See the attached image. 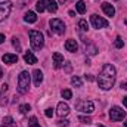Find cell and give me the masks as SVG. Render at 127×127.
<instances>
[{"label": "cell", "mask_w": 127, "mask_h": 127, "mask_svg": "<svg viewBox=\"0 0 127 127\" xmlns=\"http://www.w3.org/2000/svg\"><path fill=\"white\" fill-rule=\"evenodd\" d=\"M115 77H117V71L111 64H105L102 66V71L97 77V86L102 90H109L112 89L114 83H115Z\"/></svg>", "instance_id": "6da1fadb"}, {"label": "cell", "mask_w": 127, "mask_h": 127, "mask_svg": "<svg viewBox=\"0 0 127 127\" xmlns=\"http://www.w3.org/2000/svg\"><path fill=\"white\" fill-rule=\"evenodd\" d=\"M30 34V43H31V47L34 50H40L43 46H44V37L40 31H35V30H31L28 32Z\"/></svg>", "instance_id": "7a4b0ae2"}, {"label": "cell", "mask_w": 127, "mask_h": 127, "mask_svg": "<svg viewBox=\"0 0 127 127\" xmlns=\"http://www.w3.org/2000/svg\"><path fill=\"white\" fill-rule=\"evenodd\" d=\"M30 74L28 71H22L18 77V92L19 93H27L28 92V87H30Z\"/></svg>", "instance_id": "3957f363"}, {"label": "cell", "mask_w": 127, "mask_h": 127, "mask_svg": "<svg viewBox=\"0 0 127 127\" xmlns=\"http://www.w3.org/2000/svg\"><path fill=\"white\" fill-rule=\"evenodd\" d=\"M109 118L112 121H121L126 118V111H123V108L120 106H112L109 109Z\"/></svg>", "instance_id": "277c9868"}, {"label": "cell", "mask_w": 127, "mask_h": 127, "mask_svg": "<svg viewBox=\"0 0 127 127\" xmlns=\"http://www.w3.org/2000/svg\"><path fill=\"white\" fill-rule=\"evenodd\" d=\"M49 24H50V28H52V31L55 32V34L62 35L64 32H65V24H64V21H61V19L53 18V19H50Z\"/></svg>", "instance_id": "5b68a950"}, {"label": "cell", "mask_w": 127, "mask_h": 127, "mask_svg": "<svg viewBox=\"0 0 127 127\" xmlns=\"http://www.w3.org/2000/svg\"><path fill=\"white\" fill-rule=\"evenodd\" d=\"M75 108H77L78 111L86 112V114H92V112L95 111V105H93L92 100H80V102L75 105Z\"/></svg>", "instance_id": "8992f818"}, {"label": "cell", "mask_w": 127, "mask_h": 127, "mask_svg": "<svg viewBox=\"0 0 127 127\" xmlns=\"http://www.w3.org/2000/svg\"><path fill=\"white\" fill-rule=\"evenodd\" d=\"M10 10H12V1H9V0L0 1V22L4 21V19L9 16Z\"/></svg>", "instance_id": "52a82bcc"}, {"label": "cell", "mask_w": 127, "mask_h": 127, "mask_svg": "<svg viewBox=\"0 0 127 127\" xmlns=\"http://www.w3.org/2000/svg\"><path fill=\"white\" fill-rule=\"evenodd\" d=\"M90 22H92L93 28H97V30L108 27V21L103 19L102 16H97V15H92V16H90Z\"/></svg>", "instance_id": "ba28073f"}, {"label": "cell", "mask_w": 127, "mask_h": 127, "mask_svg": "<svg viewBox=\"0 0 127 127\" xmlns=\"http://www.w3.org/2000/svg\"><path fill=\"white\" fill-rule=\"evenodd\" d=\"M56 109H58V115H61V117H65V115L69 114V106H68V103H65V102H59Z\"/></svg>", "instance_id": "9c48e42d"}, {"label": "cell", "mask_w": 127, "mask_h": 127, "mask_svg": "<svg viewBox=\"0 0 127 127\" xmlns=\"http://www.w3.org/2000/svg\"><path fill=\"white\" fill-rule=\"evenodd\" d=\"M52 58H53V66H55L56 69L61 68V66L64 65V55H61L59 52H55Z\"/></svg>", "instance_id": "30bf717a"}, {"label": "cell", "mask_w": 127, "mask_h": 127, "mask_svg": "<svg viewBox=\"0 0 127 127\" xmlns=\"http://www.w3.org/2000/svg\"><path fill=\"white\" fill-rule=\"evenodd\" d=\"M32 80H34V86H40L41 81H43V72L40 69H34L32 71Z\"/></svg>", "instance_id": "8fae6325"}, {"label": "cell", "mask_w": 127, "mask_h": 127, "mask_svg": "<svg viewBox=\"0 0 127 127\" xmlns=\"http://www.w3.org/2000/svg\"><path fill=\"white\" fill-rule=\"evenodd\" d=\"M102 10L105 12V15L106 16H114L115 15V9H114V6L112 4H109V3H102Z\"/></svg>", "instance_id": "7c38bea8"}, {"label": "cell", "mask_w": 127, "mask_h": 127, "mask_svg": "<svg viewBox=\"0 0 127 127\" xmlns=\"http://www.w3.org/2000/svg\"><path fill=\"white\" fill-rule=\"evenodd\" d=\"M65 49H66L68 52H77L78 44H77V41H75L74 38H69V40L65 41Z\"/></svg>", "instance_id": "4fadbf2b"}, {"label": "cell", "mask_w": 127, "mask_h": 127, "mask_svg": "<svg viewBox=\"0 0 127 127\" xmlns=\"http://www.w3.org/2000/svg\"><path fill=\"white\" fill-rule=\"evenodd\" d=\"M3 62L4 64H15V62H18V55H15V53H4L3 55Z\"/></svg>", "instance_id": "5bb4252c"}, {"label": "cell", "mask_w": 127, "mask_h": 127, "mask_svg": "<svg viewBox=\"0 0 127 127\" xmlns=\"http://www.w3.org/2000/svg\"><path fill=\"white\" fill-rule=\"evenodd\" d=\"M46 9L50 12V13H55L58 10V3L56 0H46Z\"/></svg>", "instance_id": "9a60e30c"}, {"label": "cell", "mask_w": 127, "mask_h": 127, "mask_svg": "<svg viewBox=\"0 0 127 127\" xmlns=\"http://www.w3.org/2000/svg\"><path fill=\"white\" fill-rule=\"evenodd\" d=\"M24 21L25 22H28V24H34L35 21H37V15L31 12V10H28L27 13H25V16H24Z\"/></svg>", "instance_id": "2e32d148"}, {"label": "cell", "mask_w": 127, "mask_h": 127, "mask_svg": "<svg viewBox=\"0 0 127 127\" xmlns=\"http://www.w3.org/2000/svg\"><path fill=\"white\" fill-rule=\"evenodd\" d=\"M24 61L27 64H30V65H32V64H37V58L32 55V52H25V55H24Z\"/></svg>", "instance_id": "e0dca14e"}, {"label": "cell", "mask_w": 127, "mask_h": 127, "mask_svg": "<svg viewBox=\"0 0 127 127\" xmlns=\"http://www.w3.org/2000/svg\"><path fill=\"white\" fill-rule=\"evenodd\" d=\"M75 9H77V12H78V13H81V15H83V13L86 12V3H84L83 0H78V1L75 3Z\"/></svg>", "instance_id": "ac0fdd59"}, {"label": "cell", "mask_w": 127, "mask_h": 127, "mask_svg": "<svg viewBox=\"0 0 127 127\" xmlns=\"http://www.w3.org/2000/svg\"><path fill=\"white\" fill-rule=\"evenodd\" d=\"M35 9H37V12H44V9H46V0H38L35 3Z\"/></svg>", "instance_id": "d6986e66"}, {"label": "cell", "mask_w": 127, "mask_h": 127, "mask_svg": "<svg viewBox=\"0 0 127 127\" xmlns=\"http://www.w3.org/2000/svg\"><path fill=\"white\" fill-rule=\"evenodd\" d=\"M71 83H72V86H77V87H81V86H83L81 78H80V77H77V75H74V77L71 78Z\"/></svg>", "instance_id": "ffe728a7"}, {"label": "cell", "mask_w": 127, "mask_h": 127, "mask_svg": "<svg viewBox=\"0 0 127 127\" xmlns=\"http://www.w3.org/2000/svg\"><path fill=\"white\" fill-rule=\"evenodd\" d=\"M78 27H80L81 31H87V30H89V25H87V21H86V19H80Z\"/></svg>", "instance_id": "44dd1931"}, {"label": "cell", "mask_w": 127, "mask_h": 127, "mask_svg": "<svg viewBox=\"0 0 127 127\" xmlns=\"http://www.w3.org/2000/svg\"><path fill=\"white\" fill-rule=\"evenodd\" d=\"M30 109H31V106H30L28 103H22V105H19V112H21V114H27Z\"/></svg>", "instance_id": "7402d4cb"}, {"label": "cell", "mask_w": 127, "mask_h": 127, "mask_svg": "<svg viewBox=\"0 0 127 127\" xmlns=\"http://www.w3.org/2000/svg\"><path fill=\"white\" fill-rule=\"evenodd\" d=\"M28 127H41V126H40V123L37 121V118H35V117H31V118H30V121H28Z\"/></svg>", "instance_id": "603a6c76"}, {"label": "cell", "mask_w": 127, "mask_h": 127, "mask_svg": "<svg viewBox=\"0 0 127 127\" xmlns=\"http://www.w3.org/2000/svg\"><path fill=\"white\" fill-rule=\"evenodd\" d=\"M61 95H62L64 99H71V97H72V92H71L69 89H65V90L61 92Z\"/></svg>", "instance_id": "cb8c5ba5"}, {"label": "cell", "mask_w": 127, "mask_h": 127, "mask_svg": "<svg viewBox=\"0 0 127 127\" xmlns=\"http://www.w3.org/2000/svg\"><path fill=\"white\" fill-rule=\"evenodd\" d=\"M114 46H115L117 49H121V47L124 46V41H123V38H121V37H117V38H115V41H114Z\"/></svg>", "instance_id": "d4e9b609"}, {"label": "cell", "mask_w": 127, "mask_h": 127, "mask_svg": "<svg viewBox=\"0 0 127 127\" xmlns=\"http://www.w3.org/2000/svg\"><path fill=\"white\" fill-rule=\"evenodd\" d=\"M12 44H13V47L16 49V52H21V43H19V40H18L16 37L12 38Z\"/></svg>", "instance_id": "484cf974"}, {"label": "cell", "mask_w": 127, "mask_h": 127, "mask_svg": "<svg viewBox=\"0 0 127 127\" xmlns=\"http://www.w3.org/2000/svg\"><path fill=\"white\" fill-rule=\"evenodd\" d=\"M78 120H80L81 123H86V124H90V123H92V118H90V117H84V115H80Z\"/></svg>", "instance_id": "4316f807"}, {"label": "cell", "mask_w": 127, "mask_h": 127, "mask_svg": "<svg viewBox=\"0 0 127 127\" xmlns=\"http://www.w3.org/2000/svg\"><path fill=\"white\" fill-rule=\"evenodd\" d=\"M3 123H4L6 126H15V123H13V118H12V117H4Z\"/></svg>", "instance_id": "83f0119b"}, {"label": "cell", "mask_w": 127, "mask_h": 127, "mask_svg": "<svg viewBox=\"0 0 127 127\" xmlns=\"http://www.w3.org/2000/svg\"><path fill=\"white\" fill-rule=\"evenodd\" d=\"M44 115H46L47 118H50V117H53V109H52V108H47V109L44 111Z\"/></svg>", "instance_id": "f1b7e54d"}, {"label": "cell", "mask_w": 127, "mask_h": 127, "mask_svg": "<svg viewBox=\"0 0 127 127\" xmlns=\"http://www.w3.org/2000/svg\"><path fill=\"white\" fill-rule=\"evenodd\" d=\"M68 123H69L68 120H59V121H58V126L59 127H66L68 126Z\"/></svg>", "instance_id": "f546056e"}, {"label": "cell", "mask_w": 127, "mask_h": 127, "mask_svg": "<svg viewBox=\"0 0 127 127\" xmlns=\"http://www.w3.org/2000/svg\"><path fill=\"white\" fill-rule=\"evenodd\" d=\"M28 1H30V0H19V1H18V6H19V7H24L25 4H28Z\"/></svg>", "instance_id": "4dcf8cb0"}, {"label": "cell", "mask_w": 127, "mask_h": 127, "mask_svg": "<svg viewBox=\"0 0 127 127\" xmlns=\"http://www.w3.org/2000/svg\"><path fill=\"white\" fill-rule=\"evenodd\" d=\"M121 87H123L124 90H127V81H123V83H121Z\"/></svg>", "instance_id": "1f68e13d"}, {"label": "cell", "mask_w": 127, "mask_h": 127, "mask_svg": "<svg viewBox=\"0 0 127 127\" xmlns=\"http://www.w3.org/2000/svg\"><path fill=\"white\" fill-rule=\"evenodd\" d=\"M86 80H89V81H92V80H93V75H90V74H89V75H86Z\"/></svg>", "instance_id": "d6a6232c"}, {"label": "cell", "mask_w": 127, "mask_h": 127, "mask_svg": "<svg viewBox=\"0 0 127 127\" xmlns=\"http://www.w3.org/2000/svg\"><path fill=\"white\" fill-rule=\"evenodd\" d=\"M1 90L6 92V90H7V84H3V86H1Z\"/></svg>", "instance_id": "836d02e7"}, {"label": "cell", "mask_w": 127, "mask_h": 127, "mask_svg": "<svg viewBox=\"0 0 127 127\" xmlns=\"http://www.w3.org/2000/svg\"><path fill=\"white\" fill-rule=\"evenodd\" d=\"M3 41H4V35H3V34H0V44H1Z\"/></svg>", "instance_id": "e575fe53"}, {"label": "cell", "mask_w": 127, "mask_h": 127, "mask_svg": "<svg viewBox=\"0 0 127 127\" xmlns=\"http://www.w3.org/2000/svg\"><path fill=\"white\" fill-rule=\"evenodd\" d=\"M123 103L127 106V96H124V97H123Z\"/></svg>", "instance_id": "d590c367"}, {"label": "cell", "mask_w": 127, "mask_h": 127, "mask_svg": "<svg viewBox=\"0 0 127 127\" xmlns=\"http://www.w3.org/2000/svg\"><path fill=\"white\" fill-rule=\"evenodd\" d=\"M3 75V69H1V66H0V77Z\"/></svg>", "instance_id": "8d00e7d4"}, {"label": "cell", "mask_w": 127, "mask_h": 127, "mask_svg": "<svg viewBox=\"0 0 127 127\" xmlns=\"http://www.w3.org/2000/svg\"><path fill=\"white\" fill-rule=\"evenodd\" d=\"M58 1H59V3H62V4H64V3H65L66 0H58Z\"/></svg>", "instance_id": "74e56055"}, {"label": "cell", "mask_w": 127, "mask_h": 127, "mask_svg": "<svg viewBox=\"0 0 127 127\" xmlns=\"http://www.w3.org/2000/svg\"><path fill=\"white\" fill-rule=\"evenodd\" d=\"M124 127H127V120H126V123H124Z\"/></svg>", "instance_id": "f35d334b"}, {"label": "cell", "mask_w": 127, "mask_h": 127, "mask_svg": "<svg viewBox=\"0 0 127 127\" xmlns=\"http://www.w3.org/2000/svg\"><path fill=\"white\" fill-rule=\"evenodd\" d=\"M1 127H6V124H4V126H1Z\"/></svg>", "instance_id": "ab89813d"}, {"label": "cell", "mask_w": 127, "mask_h": 127, "mask_svg": "<svg viewBox=\"0 0 127 127\" xmlns=\"http://www.w3.org/2000/svg\"><path fill=\"white\" fill-rule=\"evenodd\" d=\"M126 25H127V19H126Z\"/></svg>", "instance_id": "60d3db41"}, {"label": "cell", "mask_w": 127, "mask_h": 127, "mask_svg": "<svg viewBox=\"0 0 127 127\" xmlns=\"http://www.w3.org/2000/svg\"><path fill=\"white\" fill-rule=\"evenodd\" d=\"M99 127H103V126H99Z\"/></svg>", "instance_id": "b9f144b4"}]
</instances>
